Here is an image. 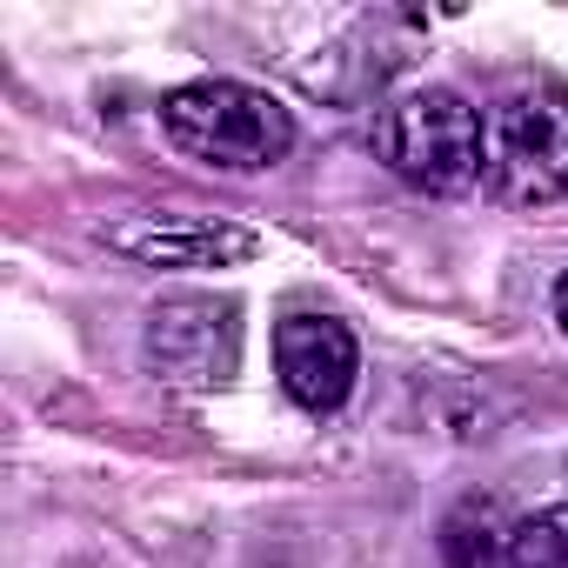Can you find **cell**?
I'll list each match as a JSON object with an SVG mask.
<instances>
[{"label":"cell","mask_w":568,"mask_h":568,"mask_svg":"<svg viewBox=\"0 0 568 568\" xmlns=\"http://www.w3.org/2000/svg\"><path fill=\"white\" fill-rule=\"evenodd\" d=\"M274 375H281V388H288L295 408L335 415L355 395V375H362L355 328L335 322V315H288V322H274Z\"/></svg>","instance_id":"obj_5"},{"label":"cell","mask_w":568,"mask_h":568,"mask_svg":"<svg viewBox=\"0 0 568 568\" xmlns=\"http://www.w3.org/2000/svg\"><path fill=\"white\" fill-rule=\"evenodd\" d=\"M442 555H448V568H488L495 555H508V535L495 541V521L475 535V528H468V508H462V515L442 528Z\"/></svg>","instance_id":"obj_8"},{"label":"cell","mask_w":568,"mask_h":568,"mask_svg":"<svg viewBox=\"0 0 568 568\" xmlns=\"http://www.w3.org/2000/svg\"><path fill=\"white\" fill-rule=\"evenodd\" d=\"M501 568H568V501L521 515V521L508 528Z\"/></svg>","instance_id":"obj_7"},{"label":"cell","mask_w":568,"mask_h":568,"mask_svg":"<svg viewBox=\"0 0 568 568\" xmlns=\"http://www.w3.org/2000/svg\"><path fill=\"white\" fill-rule=\"evenodd\" d=\"M168 141L221 174H261L274 161H288L295 148V114L281 108L267 88L247 81H187L161 101Z\"/></svg>","instance_id":"obj_1"},{"label":"cell","mask_w":568,"mask_h":568,"mask_svg":"<svg viewBox=\"0 0 568 568\" xmlns=\"http://www.w3.org/2000/svg\"><path fill=\"white\" fill-rule=\"evenodd\" d=\"M375 154L422 194H462L488 168V121L455 88H408L375 121Z\"/></svg>","instance_id":"obj_2"},{"label":"cell","mask_w":568,"mask_h":568,"mask_svg":"<svg viewBox=\"0 0 568 568\" xmlns=\"http://www.w3.org/2000/svg\"><path fill=\"white\" fill-rule=\"evenodd\" d=\"M555 322H561V335H568V274H561V288H555Z\"/></svg>","instance_id":"obj_9"},{"label":"cell","mask_w":568,"mask_h":568,"mask_svg":"<svg viewBox=\"0 0 568 568\" xmlns=\"http://www.w3.org/2000/svg\"><path fill=\"white\" fill-rule=\"evenodd\" d=\"M108 247L141 267H234L261 247V234L214 214H128L108 221Z\"/></svg>","instance_id":"obj_6"},{"label":"cell","mask_w":568,"mask_h":568,"mask_svg":"<svg viewBox=\"0 0 568 568\" xmlns=\"http://www.w3.org/2000/svg\"><path fill=\"white\" fill-rule=\"evenodd\" d=\"M141 362H148L154 382L187 388V395L227 388L234 368H241V308L214 302V295L161 302L148 315V328H141Z\"/></svg>","instance_id":"obj_4"},{"label":"cell","mask_w":568,"mask_h":568,"mask_svg":"<svg viewBox=\"0 0 568 568\" xmlns=\"http://www.w3.org/2000/svg\"><path fill=\"white\" fill-rule=\"evenodd\" d=\"M488 187L515 207L568 194V81H521L488 108Z\"/></svg>","instance_id":"obj_3"}]
</instances>
